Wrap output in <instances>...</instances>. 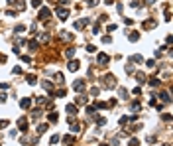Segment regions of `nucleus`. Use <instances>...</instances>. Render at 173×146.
<instances>
[{
	"instance_id": "obj_1",
	"label": "nucleus",
	"mask_w": 173,
	"mask_h": 146,
	"mask_svg": "<svg viewBox=\"0 0 173 146\" xmlns=\"http://www.w3.org/2000/svg\"><path fill=\"white\" fill-rule=\"evenodd\" d=\"M104 87L106 89H114V87H116V77H114V75L108 73V75L104 77Z\"/></svg>"
},
{
	"instance_id": "obj_2",
	"label": "nucleus",
	"mask_w": 173,
	"mask_h": 146,
	"mask_svg": "<svg viewBox=\"0 0 173 146\" xmlns=\"http://www.w3.org/2000/svg\"><path fill=\"white\" fill-rule=\"evenodd\" d=\"M49 16H51V10H49V8H41V10L38 12V18H39V20H47Z\"/></svg>"
},
{
	"instance_id": "obj_3",
	"label": "nucleus",
	"mask_w": 173,
	"mask_h": 146,
	"mask_svg": "<svg viewBox=\"0 0 173 146\" xmlns=\"http://www.w3.org/2000/svg\"><path fill=\"white\" fill-rule=\"evenodd\" d=\"M18 128H20L22 132L28 130V118H26V117H20V118H18Z\"/></svg>"
},
{
	"instance_id": "obj_4",
	"label": "nucleus",
	"mask_w": 173,
	"mask_h": 146,
	"mask_svg": "<svg viewBox=\"0 0 173 146\" xmlns=\"http://www.w3.org/2000/svg\"><path fill=\"white\" fill-rule=\"evenodd\" d=\"M73 89H75L77 93H81V91H85V81H83V79H77L75 83H73Z\"/></svg>"
},
{
	"instance_id": "obj_5",
	"label": "nucleus",
	"mask_w": 173,
	"mask_h": 146,
	"mask_svg": "<svg viewBox=\"0 0 173 146\" xmlns=\"http://www.w3.org/2000/svg\"><path fill=\"white\" fill-rule=\"evenodd\" d=\"M57 16H59L61 20H67L69 18V10L67 8H57Z\"/></svg>"
},
{
	"instance_id": "obj_6",
	"label": "nucleus",
	"mask_w": 173,
	"mask_h": 146,
	"mask_svg": "<svg viewBox=\"0 0 173 146\" xmlns=\"http://www.w3.org/2000/svg\"><path fill=\"white\" fill-rule=\"evenodd\" d=\"M108 59H110V57H108L106 53H98V55H97V61L100 63V65H106V63H108Z\"/></svg>"
},
{
	"instance_id": "obj_7",
	"label": "nucleus",
	"mask_w": 173,
	"mask_h": 146,
	"mask_svg": "<svg viewBox=\"0 0 173 146\" xmlns=\"http://www.w3.org/2000/svg\"><path fill=\"white\" fill-rule=\"evenodd\" d=\"M87 24H89V18H83V20H77V22H75V28H77V30H83L85 26H87Z\"/></svg>"
},
{
	"instance_id": "obj_8",
	"label": "nucleus",
	"mask_w": 173,
	"mask_h": 146,
	"mask_svg": "<svg viewBox=\"0 0 173 146\" xmlns=\"http://www.w3.org/2000/svg\"><path fill=\"white\" fill-rule=\"evenodd\" d=\"M30 105H32V99H28V97H26V99H22V101H20V107H22L24 111H26V109H30Z\"/></svg>"
},
{
	"instance_id": "obj_9",
	"label": "nucleus",
	"mask_w": 173,
	"mask_h": 146,
	"mask_svg": "<svg viewBox=\"0 0 173 146\" xmlns=\"http://www.w3.org/2000/svg\"><path fill=\"white\" fill-rule=\"evenodd\" d=\"M128 61H132V63H144V57H142V55H138V53H136V55H132V57H130Z\"/></svg>"
},
{
	"instance_id": "obj_10",
	"label": "nucleus",
	"mask_w": 173,
	"mask_h": 146,
	"mask_svg": "<svg viewBox=\"0 0 173 146\" xmlns=\"http://www.w3.org/2000/svg\"><path fill=\"white\" fill-rule=\"evenodd\" d=\"M41 85H43L45 91H49V93L53 91V83H51V81H41Z\"/></svg>"
},
{
	"instance_id": "obj_11",
	"label": "nucleus",
	"mask_w": 173,
	"mask_h": 146,
	"mask_svg": "<svg viewBox=\"0 0 173 146\" xmlns=\"http://www.w3.org/2000/svg\"><path fill=\"white\" fill-rule=\"evenodd\" d=\"M128 40H130V42H138V40H140V34H138V32H130Z\"/></svg>"
},
{
	"instance_id": "obj_12",
	"label": "nucleus",
	"mask_w": 173,
	"mask_h": 146,
	"mask_svg": "<svg viewBox=\"0 0 173 146\" xmlns=\"http://www.w3.org/2000/svg\"><path fill=\"white\" fill-rule=\"evenodd\" d=\"M69 71H77V69H79V61H69Z\"/></svg>"
},
{
	"instance_id": "obj_13",
	"label": "nucleus",
	"mask_w": 173,
	"mask_h": 146,
	"mask_svg": "<svg viewBox=\"0 0 173 146\" xmlns=\"http://www.w3.org/2000/svg\"><path fill=\"white\" fill-rule=\"evenodd\" d=\"M161 101H163V103H171V97H169V91H163V93H161Z\"/></svg>"
},
{
	"instance_id": "obj_14",
	"label": "nucleus",
	"mask_w": 173,
	"mask_h": 146,
	"mask_svg": "<svg viewBox=\"0 0 173 146\" xmlns=\"http://www.w3.org/2000/svg\"><path fill=\"white\" fill-rule=\"evenodd\" d=\"M153 26H155V20H146V22H144V28H146V30L153 28Z\"/></svg>"
},
{
	"instance_id": "obj_15",
	"label": "nucleus",
	"mask_w": 173,
	"mask_h": 146,
	"mask_svg": "<svg viewBox=\"0 0 173 146\" xmlns=\"http://www.w3.org/2000/svg\"><path fill=\"white\" fill-rule=\"evenodd\" d=\"M136 79H138V83H146V79H148V77H146L144 73H136Z\"/></svg>"
},
{
	"instance_id": "obj_16",
	"label": "nucleus",
	"mask_w": 173,
	"mask_h": 146,
	"mask_svg": "<svg viewBox=\"0 0 173 146\" xmlns=\"http://www.w3.org/2000/svg\"><path fill=\"white\" fill-rule=\"evenodd\" d=\"M28 45H30V50H32V51L38 50V42H36V40H30V42H28Z\"/></svg>"
},
{
	"instance_id": "obj_17",
	"label": "nucleus",
	"mask_w": 173,
	"mask_h": 146,
	"mask_svg": "<svg viewBox=\"0 0 173 146\" xmlns=\"http://www.w3.org/2000/svg\"><path fill=\"white\" fill-rule=\"evenodd\" d=\"M67 95V89H57L55 91V97H65Z\"/></svg>"
},
{
	"instance_id": "obj_18",
	"label": "nucleus",
	"mask_w": 173,
	"mask_h": 146,
	"mask_svg": "<svg viewBox=\"0 0 173 146\" xmlns=\"http://www.w3.org/2000/svg\"><path fill=\"white\" fill-rule=\"evenodd\" d=\"M28 83H30V85H36V83H38V77H36V75H28Z\"/></svg>"
},
{
	"instance_id": "obj_19",
	"label": "nucleus",
	"mask_w": 173,
	"mask_h": 146,
	"mask_svg": "<svg viewBox=\"0 0 173 146\" xmlns=\"http://www.w3.org/2000/svg\"><path fill=\"white\" fill-rule=\"evenodd\" d=\"M118 93H120V99H128V91H126L124 87H120V91H118Z\"/></svg>"
},
{
	"instance_id": "obj_20",
	"label": "nucleus",
	"mask_w": 173,
	"mask_h": 146,
	"mask_svg": "<svg viewBox=\"0 0 173 146\" xmlns=\"http://www.w3.org/2000/svg\"><path fill=\"white\" fill-rule=\"evenodd\" d=\"M67 113H69V115H75V113H77V107H75V105H67Z\"/></svg>"
},
{
	"instance_id": "obj_21",
	"label": "nucleus",
	"mask_w": 173,
	"mask_h": 146,
	"mask_svg": "<svg viewBox=\"0 0 173 146\" xmlns=\"http://www.w3.org/2000/svg\"><path fill=\"white\" fill-rule=\"evenodd\" d=\"M45 130H47V124H39L38 126V134H43Z\"/></svg>"
},
{
	"instance_id": "obj_22",
	"label": "nucleus",
	"mask_w": 173,
	"mask_h": 146,
	"mask_svg": "<svg viewBox=\"0 0 173 146\" xmlns=\"http://www.w3.org/2000/svg\"><path fill=\"white\" fill-rule=\"evenodd\" d=\"M36 103H38V105H47L49 101H47L45 97H38V101H36Z\"/></svg>"
},
{
	"instance_id": "obj_23",
	"label": "nucleus",
	"mask_w": 173,
	"mask_h": 146,
	"mask_svg": "<svg viewBox=\"0 0 173 146\" xmlns=\"http://www.w3.org/2000/svg\"><path fill=\"white\" fill-rule=\"evenodd\" d=\"M65 55H67V57H73V55H75V47H69V50L65 51Z\"/></svg>"
},
{
	"instance_id": "obj_24",
	"label": "nucleus",
	"mask_w": 173,
	"mask_h": 146,
	"mask_svg": "<svg viewBox=\"0 0 173 146\" xmlns=\"http://www.w3.org/2000/svg\"><path fill=\"white\" fill-rule=\"evenodd\" d=\"M140 109H142L140 103H132V111H134V113H140Z\"/></svg>"
},
{
	"instance_id": "obj_25",
	"label": "nucleus",
	"mask_w": 173,
	"mask_h": 146,
	"mask_svg": "<svg viewBox=\"0 0 173 146\" xmlns=\"http://www.w3.org/2000/svg\"><path fill=\"white\" fill-rule=\"evenodd\" d=\"M30 4H32V8H39L41 6V0H32Z\"/></svg>"
},
{
	"instance_id": "obj_26",
	"label": "nucleus",
	"mask_w": 173,
	"mask_h": 146,
	"mask_svg": "<svg viewBox=\"0 0 173 146\" xmlns=\"http://www.w3.org/2000/svg\"><path fill=\"white\" fill-rule=\"evenodd\" d=\"M98 93H100V89H98V87H92V89H90V95H92V97H98Z\"/></svg>"
},
{
	"instance_id": "obj_27",
	"label": "nucleus",
	"mask_w": 173,
	"mask_h": 146,
	"mask_svg": "<svg viewBox=\"0 0 173 146\" xmlns=\"http://www.w3.org/2000/svg\"><path fill=\"white\" fill-rule=\"evenodd\" d=\"M24 30H26V26H22V24H18V26H16V34H22Z\"/></svg>"
},
{
	"instance_id": "obj_28",
	"label": "nucleus",
	"mask_w": 173,
	"mask_h": 146,
	"mask_svg": "<svg viewBox=\"0 0 173 146\" xmlns=\"http://www.w3.org/2000/svg\"><path fill=\"white\" fill-rule=\"evenodd\" d=\"M39 42H49V36L47 34H39Z\"/></svg>"
},
{
	"instance_id": "obj_29",
	"label": "nucleus",
	"mask_w": 173,
	"mask_h": 146,
	"mask_svg": "<svg viewBox=\"0 0 173 146\" xmlns=\"http://www.w3.org/2000/svg\"><path fill=\"white\" fill-rule=\"evenodd\" d=\"M146 65L150 67V69H153V67H155V61H153V59H148V61H146Z\"/></svg>"
},
{
	"instance_id": "obj_30",
	"label": "nucleus",
	"mask_w": 173,
	"mask_h": 146,
	"mask_svg": "<svg viewBox=\"0 0 173 146\" xmlns=\"http://www.w3.org/2000/svg\"><path fill=\"white\" fill-rule=\"evenodd\" d=\"M55 81H57V83H63V73H55Z\"/></svg>"
},
{
	"instance_id": "obj_31",
	"label": "nucleus",
	"mask_w": 173,
	"mask_h": 146,
	"mask_svg": "<svg viewBox=\"0 0 173 146\" xmlns=\"http://www.w3.org/2000/svg\"><path fill=\"white\" fill-rule=\"evenodd\" d=\"M77 103H79V105H85V103H87V97H77Z\"/></svg>"
},
{
	"instance_id": "obj_32",
	"label": "nucleus",
	"mask_w": 173,
	"mask_h": 146,
	"mask_svg": "<svg viewBox=\"0 0 173 146\" xmlns=\"http://www.w3.org/2000/svg\"><path fill=\"white\" fill-rule=\"evenodd\" d=\"M57 113H51V115H49V120H51V123H57Z\"/></svg>"
},
{
	"instance_id": "obj_33",
	"label": "nucleus",
	"mask_w": 173,
	"mask_h": 146,
	"mask_svg": "<svg viewBox=\"0 0 173 146\" xmlns=\"http://www.w3.org/2000/svg\"><path fill=\"white\" fill-rule=\"evenodd\" d=\"M63 140H65L67 144H73V142H75V138H73V136H65V138H63Z\"/></svg>"
},
{
	"instance_id": "obj_34",
	"label": "nucleus",
	"mask_w": 173,
	"mask_h": 146,
	"mask_svg": "<svg viewBox=\"0 0 173 146\" xmlns=\"http://www.w3.org/2000/svg\"><path fill=\"white\" fill-rule=\"evenodd\" d=\"M138 144H140V140H138V138H130V146H138Z\"/></svg>"
},
{
	"instance_id": "obj_35",
	"label": "nucleus",
	"mask_w": 173,
	"mask_h": 146,
	"mask_svg": "<svg viewBox=\"0 0 173 146\" xmlns=\"http://www.w3.org/2000/svg\"><path fill=\"white\" fill-rule=\"evenodd\" d=\"M116 28H118V26H116V24H110V26H108V28H106V30H108V32H110V34H112V32H114V30H116Z\"/></svg>"
},
{
	"instance_id": "obj_36",
	"label": "nucleus",
	"mask_w": 173,
	"mask_h": 146,
	"mask_svg": "<svg viewBox=\"0 0 173 146\" xmlns=\"http://www.w3.org/2000/svg\"><path fill=\"white\" fill-rule=\"evenodd\" d=\"M98 32H100V26H98V24H95V26H92V34H98Z\"/></svg>"
},
{
	"instance_id": "obj_37",
	"label": "nucleus",
	"mask_w": 173,
	"mask_h": 146,
	"mask_svg": "<svg viewBox=\"0 0 173 146\" xmlns=\"http://www.w3.org/2000/svg\"><path fill=\"white\" fill-rule=\"evenodd\" d=\"M12 73H14V75H22V69H20V67H14V69H12Z\"/></svg>"
},
{
	"instance_id": "obj_38",
	"label": "nucleus",
	"mask_w": 173,
	"mask_h": 146,
	"mask_svg": "<svg viewBox=\"0 0 173 146\" xmlns=\"http://www.w3.org/2000/svg\"><path fill=\"white\" fill-rule=\"evenodd\" d=\"M150 85H151V87H158V85H159V79H151Z\"/></svg>"
},
{
	"instance_id": "obj_39",
	"label": "nucleus",
	"mask_w": 173,
	"mask_h": 146,
	"mask_svg": "<svg viewBox=\"0 0 173 146\" xmlns=\"http://www.w3.org/2000/svg\"><path fill=\"white\" fill-rule=\"evenodd\" d=\"M102 42H104V44H110V42H112V38H110V36H104V38H102Z\"/></svg>"
},
{
	"instance_id": "obj_40",
	"label": "nucleus",
	"mask_w": 173,
	"mask_h": 146,
	"mask_svg": "<svg viewBox=\"0 0 173 146\" xmlns=\"http://www.w3.org/2000/svg\"><path fill=\"white\" fill-rule=\"evenodd\" d=\"M39 115H41V113H39V111H36V113L32 115V118H34V120H38V118H39Z\"/></svg>"
},
{
	"instance_id": "obj_41",
	"label": "nucleus",
	"mask_w": 173,
	"mask_h": 146,
	"mask_svg": "<svg viewBox=\"0 0 173 146\" xmlns=\"http://www.w3.org/2000/svg\"><path fill=\"white\" fill-rule=\"evenodd\" d=\"M55 142H59V136H57V134H53V136H51V144H55Z\"/></svg>"
},
{
	"instance_id": "obj_42",
	"label": "nucleus",
	"mask_w": 173,
	"mask_h": 146,
	"mask_svg": "<svg viewBox=\"0 0 173 146\" xmlns=\"http://www.w3.org/2000/svg\"><path fill=\"white\" fill-rule=\"evenodd\" d=\"M95 111H97V107H87V113H89V115H92Z\"/></svg>"
},
{
	"instance_id": "obj_43",
	"label": "nucleus",
	"mask_w": 173,
	"mask_h": 146,
	"mask_svg": "<svg viewBox=\"0 0 173 146\" xmlns=\"http://www.w3.org/2000/svg\"><path fill=\"white\" fill-rule=\"evenodd\" d=\"M124 69H126V73H134V67H132V65H126Z\"/></svg>"
},
{
	"instance_id": "obj_44",
	"label": "nucleus",
	"mask_w": 173,
	"mask_h": 146,
	"mask_svg": "<svg viewBox=\"0 0 173 146\" xmlns=\"http://www.w3.org/2000/svg\"><path fill=\"white\" fill-rule=\"evenodd\" d=\"M98 124H100V126H104V124H106V118L100 117V118H98Z\"/></svg>"
},
{
	"instance_id": "obj_45",
	"label": "nucleus",
	"mask_w": 173,
	"mask_h": 146,
	"mask_svg": "<svg viewBox=\"0 0 173 146\" xmlns=\"http://www.w3.org/2000/svg\"><path fill=\"white\" fill-rule=\"evenodd\" d=\"M95 50H97V47H95V45H90V44L87 45V51H90V53H92V51H95Z\"/></svg>"
},
{
	"instance_id": "obj_46",
	"label": "nucleus",
	"mask_w": 173,
	"mask_h": 146,
	"mask_svg": "<svg viewBox=\"0 0 173 146\" xmlns=\"http://www.w3.org/2000/svg\"><path fill=\"white\" fill-rule=\"evenodd\" d=\"M161 118H163L165 123H169V120H171V115H163V117H161Z\"/></svg>"
},
{
	"instance_id": "obj_47",
	"label": "nucleus",
	"mask_w": 173,
	"mask_h": 146,
	"mask_svg": "<svg viewBox=\"0 0 173 146\" xmlns=\"http://www.w3.org/2000/svg\"><path fill=\"white\" fill-rule=\"evenodd\" d=\"M6 124H8V120H0V128H4Z\"/></svg>"
},
{
	"instance_id": "obj_48",
	"label": "nucleus",
	"mask_w": 173,
	"mask_h": 146,
	"mask_svg": "<svg viewBox=\"0 0 173 146\" xmlns=\"http://www.w3.org/2000/svg\"><path fill=\"white\" fill-rule=\"evenodd\" d=\"M4 61H6V55H2V57H0V63H4Z\"/></svg>"
},
{
	"instance_id": "obj_49",
	"label": "nucleus",
	"mask_w": 173,
	"mask_h": 146,
	"mask_svg": "<svg viewBox=\"0 0 173 146\" xmlns=\"http://www.w3.org/2000/svg\"><path fill=\"white\" fill-rule=\"evenodd\" d=\"M153 2H155V0H148V4H153Z\"/></svg>"
},
{
	"instance_id": "obj_50",
	"label": "nucleus",
	"mask_w": 173,
	"mask_h": 146,
	"mask_svg": "<svg viewBox=\"0 0 173 146\" xmlns=\"http://www.w3.org/2000/svg\"><path fill=\"white\" fill-rule=\"evenodd\" d=\"M6 2H10V4H12V2H16V0H6Z\"/></svg>"
},
{
	"instance_id": "obj_51",
	"label": "nucleus",
	"mask_w": 173,
	"mask_h": 146,
	"mask_svg": "<svg viewBox=\"0 0 173 146\" xmlns=\"http://www.w3.org/2000/svg\"><path fill=\"white\" fill-rule=\"evenodd\" d=\"M100 146H110V144H100Z\"/></svg>"
}]
</instances>
